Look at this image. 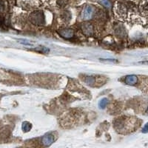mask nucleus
<instances>
[{
  "label": "nucleus",
  "mask_w": 148,
  "mask_h": 148,
  "mask_svg": "<svg viewBox=\"0 0 148 148\" xmlns=\"http://www.w3.org/2000/svg\"><path fill=\"white\" fill-rule=\"evenodd\" d=\"M30 21L35 25H42L44 22V16L42 12H35L30 15Z\"/></svg>",
  "instance_id": "nucleus-1"
},
{
  "label": "nucleus",
  "mask_w": 148,
  "mask_h": 148,
  "mask_svg": "<svg viewBox=\"0 0 148 148\" xmlns=\"http://www.w3.org/2000/svg\"><path fill=\"white\" fill-rule=\"evenodd\" d=\"M54 140H55V138H54L53 136L51 133H47L45 136H44V137L42 138V143L45 146L48 147L53 143Z\"/></svg>",
  "instance_id": "nucleus-2"
},
{
  "label": "nucleus",
  "mask_w": 148,
  "mask_h": 148,
  "mask_svg": "<svg viewBox=\"0 0 148 148\" xmlns=\"http://www.w3.org/2000/svg\"><path fill=\"white\" fill-rule=\"evenodd\" d=\"M82 31L86 36H90L92 34V26L90 23H84L82 26Z\"/></svg>",
  "instance_id": "nucleus-3"
},
{
  "label": "nucleus",
  "mask_w": 148,
  "mask_h": 148,
  "mask_svg": "<svg viewBox=\"0 0 148 148\" xmlns=\"http://www.w3.org/2000/svg\"><path fill=\"white\" fill-rule=\"evenodd\" d=\"M93 13V9L91 6H86L83 11V17L84 19H89L91 18Z\"/></svg>",
  "instance_id": "nucleus-4"
},
{
  "label": "nucleus",
  "mask_w": 148,
  "mask_h": 148,
  "mask_svg": "<svg viewBox=\"0 0 148 148\" xmlns=\"http://www.w3.org/2000/svg\"><path fill=\"white\" fill-rule=\"evenodd\" d=\"M59 34L64 38L69 39V38H71L73 36V31L71 29H63V30L59 31Z\"/></svg>",
  "instance_id": "nucleus-5"
},
{
  "label": "nucleus",
  "mask_w": 148,
  "mask_h": 148,
  "mask_svg": "<svg viewBox=\"0 0 148 148\" xmlns=\"http://www.w3.org/2000/svg\"><path fill=\"white\" fill-rule=\"evenodd\" d=\"M137 77L134 75H130V76H127L126 77V83L130 85H132V84H135L137 82Z\"/></svg>",
  "instance_id": "nucleus-6"
},
{
  "label": "nucleus",
  "mask_w": 148,
  "mask_h": 148,
  "mask_svg": "<svg viewBox=\"0 0 148 148\" xmlns=\"http://www.w3.org/2000/svg\"><path fill=\"white\" fill-rule=\"evenodd\" d=\"M31 127H32L31 124L27 122V121H25V122H23V124H22V130H23L25 132L30 131Z\"/></svg>",
  "instance_id": "nucleus-7"
},
{
  "label": "nucleus",
  "mask_w": 148,
  "mask_h": 148,
  "mask_svg": "<svg viewBox=\"0 0 148 148\" xmlns=\"http://www.w3.org/2000/svg\"><path fill=\"white\" fill-rule=\"evenodd\" d=\"M84 82H85L86 84H89V85H92L95 82V79L92 76H87L84 78Z\"/></svg>",
  "instance_id": "nucleus-8"
},
{
  "label": "nucleus",
  "mask_w": 148,
  "mask_h": 148,
  "mask_svg": "<svg viewBox=\"0 0 148 148\" xmlns=\"http://www.w3.org/2000/svg\"><path fill=\"white\" fill-rule=\"evenodd\" d=\"M108 99H106V98L102 99L99 101V107L100 109H104V108L106 107L107 104H108Z\"/></svg>",
  "instance_id": "nucleus-9"
},
{
  "label": "nucleus",
  "mask_w": 148,
  "mask_h": 148,
  "mask_svg": "<svg viewBox=\"0 0 148 148\" xmlns=\"http://www.w3.org/2000/svg\"><path fill=\"white\" fill-rule=\"evenodd\" d=\"M116 34L118 36H124L125 35V29L123 28L121 26H118V27L116 28Z\"/></svg>",
  "instance_id": "nucleus-10"
},
{
  "label": "nucleus",
  "mask_w": 148,
  "mask_h": 148,
  "mask_svg": "<svg viewBox=\"0 0 148 148\" xmlns=\"http://www.w3.org/2000/svg\"><path fill=\"white\" fill-rule=\"evenodd\" d=\"M101 2L102 3V5H104V6H105L106 8H110L111 7V4L109 0H101Z\"/></svg>",
  "instance_id": "nucleus-11"
},
{
  "label": "nucleus",
  "mask_w": 148,
  "mask_h": 148,
  "mask_svg": "<svg viewBox=\"0 0 148 148\" xmlns=\"http://www.w3.org/2000/svg\"><path fill=\"white\" fill-rule=\"evenodd\" d=\"M4 8H5V3H4L3 1L0 0V11L3 10Z\"/></svg>",
  "instance_id": "nucleus-12"
},
{
  "label": "nucleus",
  "mask_w": 148,
  "mask_h": 148,
  "mask_svg": "<svg viewBox=\"0 0 148 148\" xmlns=\"http://www.w3.org/2000/svg\"><path fill=\"white\" fill-rule=\"evenodd\" d=\"M142 132H143V133H147L148 132V123H147L146 125H145V126L144 127L143 130H142Z\"/></svg>",
  "instance_id": "nucleus-13"
},
{
  "label": "nucleus",
  "mask_w": 148,
  "mask_h": 148,
  "mask_svg": "<svg viewBox=\"0 0 148 148\" xmlns=\"http://www.w3.org/2000/svg\"><path fill=\"white\" fill-rule=\"evenodd\" d=\"M3 22L4 20H3V18H2V17L0 16V26L2 25V24H3Z\"/></svg>",
  "instance_id": "nucleus-14"
},
{
  "label": "nucleus",
  "mask_w": 148,
  "mask_h": 148,
  "mask_svg": "<svg viewBox=\"0 0 148 148\" xmlns=\"http://www.w3.org/2000/svg\"><path fill=\"white\" fill-rule=\"evenodd\" d=\"M145 10H146V12H147V13H148V4L146 5V6H145Z\"/></svg>",
  "instance_id": "nucleus-15"
},
{
  "label": "nucleus",
  "mask_w": 148,
  "mask_h": 148,
  "mask_svg": "<svg viewBox=\"0 0 148 148\" xmlns=\"http://www.w3.org/2000/svg\"><path fill=\"white\" fill-rule=\"evenodd\" d=\"M147 113H148V108H147Z\"/></svg>",
  "instance_id": "nucleus-16"
}]
</instances>
